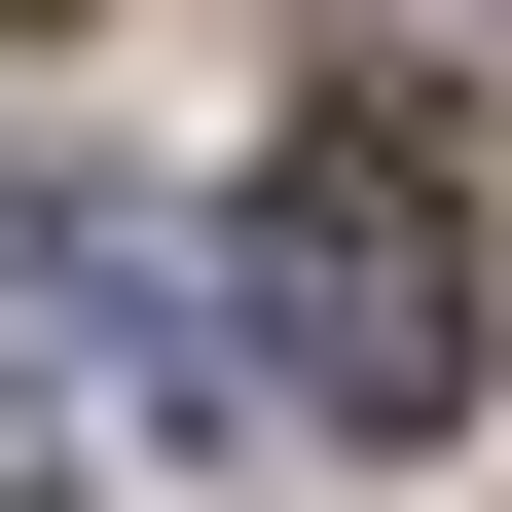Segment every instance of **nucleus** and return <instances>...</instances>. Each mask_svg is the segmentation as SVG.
<instances>
[{
	"label": "nucleus",
	"instance_id": "2",
	"mask_svg": "<svg viewBox=\"0 0 512 512\" xmlns=\"http://www.w3.org/2000/svg\"><path fill=\"white\" fill-rule=\"evenodd\" d=\"M183 256H147V183H0V403H110V330H147Z\"/></svg>",
	"mask_w": 512,
	"mask_h": 512
},
{
	"label": "nucleus",
	"instance_id": "1",
	"mask_svg": "<svg viewBox=\"0 0 512 512\" xmlns=\"http://www.w3.org/2000/svg\"><path fill=\"white\" fill-rule=\"evenodd\" d=\"M256 366H293V439H439V403H476L439 110H293V147H256Z\"/></svg>",
	"mask_w": 512,
	"mask_h": 512
}]
</instances>
